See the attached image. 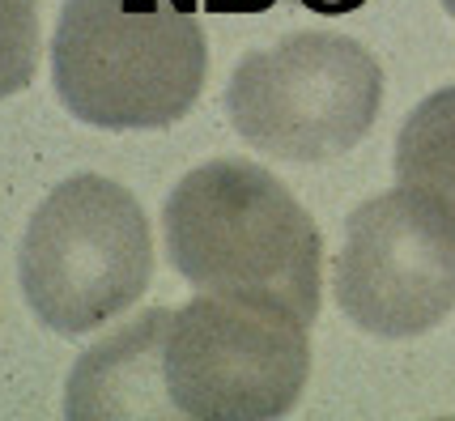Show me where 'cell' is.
<instances>
[{
	"instance_id": "cell-1",
	"label": "cell",
	"mask_w": 455,
	"mask_h": 421,
	"mask_svg": "<svg viewBox=\"0 0 455 421\" xmlns=\"http://www.w3.org/2000/svg\"><path fill=\"white\" fill-rule=\"evenodd\" d=\"M162 242L196 290L256 294L311 323L323 298V242L285 183L247 158L200 162L162 204Z\"/></svg>"
},
{
	"instance_id": "cell-2",
	"label": "cell",
	"mask_w": 455,
	"mask_h": 421,
	"mask_svg": "<svg viewBox=\"0 0 455 421\" xmlns=\"http://www.w3.org/2000/svg\"><path fill=\"white\" fill-rule=\"evenodd\" d=\"M209 39L192 0H68L52 35V81L94 128H171L196 107Z\"/></svg>"
},
{
	"instance_id": "cell-3",
	"label": "cell",
	"mask_w": 455,
	"mask_h": 421,
	"mask_svg": "<svg viewBox=\"0 0 455 421\" xmlns=\"http://www.w3.org/2000/svg\"><path fill=\"white\" fill-rule=\"evenodd\" d=\"M26 306L60 337L119 320L154 281V234L140 201L107 175L56 183L21 234Z\"/></svg>"
},
{
	"instance_id": "cell-4",
	"label": "cell",
	"mask_w": 455,
	"mask_h": 421,
	"mask_svg": "<svg viewBox=\"0 0 455 421\" xmlns=\"http://www.w3.org/2000/svg\"><path fill=\"white\" fill-rule=\"evenodd\" d=\"M311 323L256 294L196 290L171 311L162 375L179 417L273 421L298 404L311 375Z\"/></svg>"
},
{
	"instance_id": "cell-5",
	"label": "cell",
	"mask_w": 455,
	"mask_h": 421,
	"mask_svg": "<svg viewBox=\"0 0 455 421\" xmlns=\"http://www.w3.org/2000/svg\"><path fill=\"white\" fill-rule=\"evenodd\" d=\"M383 107V68L349 35L294 30L247 52L226 85V115L256 154L332 162L357 149Z\"/></svg>"
},
{
	"instance_id": "cell-6",
	"label": "cell",
	"mask_w": 455,
	"mask_h": 421,
	"mask_svg": "<svg viewBox=\"0 0 455 421\" xmlns=\"http://www.w3.org/2000/svg\"><path fill=\"white\" fill-rule=\"evenodd\" d=\"M332 285L362 332H430L455 306V218L409 183L362 201L345 221Z\"/></svg>"
},
{
	"instance_id": "cell-7",
	"label": "cell",
	"mask_w": 455,
	"mask_h": 421,
	"mask_svg": "<svg viewBox=\"0 0 455 421\" xmlns=\"http://www.w3.org/2000/svg\"><path fill=\"white\" fill-rule=\"evenodd\" d=\"M171 306L145 311L128 328L85 349L68 375L64 417L73 421H175L179 409L166 392L162 345Z\"/></svg>"
},
{
	"instance_id": "cell-8",
	"label": "cell",
	"mask_w": 455,
	"mask_h": 421,
	"mask_svg": "<svg viewBox=\"0 0 455 421\" xmlns=\"http://www.w3.org/2000/svg\"><path fill=\"white\" fill-rule=\"evenodd\" d=\"M396 183L421 187L455 218V85L417 102L396 137Z\"/></svg>"
},
{
	"instance_id": "cell-9",
	"label": "cell",
	"mask_w": 455,
	"mask_h": 421,
	"mask_svg": "<svg viewBox=\"0 0 455 421\" xmlns=\"http://www.w3.org/2000/svg\"><path fill=\"white\" fill-rule=\"evenodd\" d=\"M39 68V0H0V99L21 94Z\"/></svg>"
},
{
	"instance_id": "cell-10",
	"label": "cell",
	"mask_w": 455,
	"mask_h": 421,
	"mask_svg": "<svg viewBox=\"0 0 455 421\" xmlns=\"http://www.w3.org/2000/svg\"><path fill=\"white\" fill-rule=\"evenodd\" d=\"M218 9L226 13H268V9H277L285 0H213ZM298 9H307V13H323V18H340V13H354L362 0H290Z\"/></svg>"
},
{
	"instance_id": "cell-11",
	"label": "cell",
	"mask_w": 455,
	"mask_h": 421,
	"mask_svg": "<svg viewBox=\"0 0 455 421\" xmlns=\"http://www.w3.org/2000/svg\"><path fill=\"white\" fill-rule=\"evenodd\" d=\"M443 9H447V13H451V18H455V0H443Z\"/></svg>"
}]
</instances>
